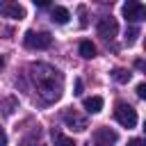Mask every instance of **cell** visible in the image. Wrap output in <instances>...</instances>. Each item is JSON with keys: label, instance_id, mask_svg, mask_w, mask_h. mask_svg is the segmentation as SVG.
<instances>
[{"label": "cell", "instance_id": "cell-1", "mask_svg": "<svg viewBox=\"0 0 146 146\" xmlns=\"http://www.w3.org/2000/svg\"><path fill=\"white\" fill-rule=\"evenodd\" d=\"M30 75L34 80L36 94L46 100V103H55L62 96V87H64V78L62 73L50 66V64H32L30 66Z\"/></svg>", "mask_w": 146, "mask_h": 146}, {"label": "cell", "instance_id": "cell-2", "mask_svg": "<svg viewBox=\"0 0 146 146\" xmlns=\"http://www.w3.org/2000/svg\"><path fill=\"white\" fill-rule=\"evenodd\" d=\"M114 119H116L123 128H135V125H137V110H135L132 105L116 103V107H114Z\"/></svg>", "mask_w": 146, "mask_h": 146}, {"label": "cell", "instance_id": "cell-3", "mask_svg": "<svg viewBox=\"0 0 146 146\" xmlns=\"http://www.w3.org/2000/svg\"><path fill=\"white\" fill-rule=\"evenodd\" d=\"M25 46L27 48H36V50H46V48H50V43H52V36L48 34V32H34V30H30L27 34H25Z\"/></svg>", "mask_w": 146, "mask_h": 146}, {"label": "cell", "instance_id": "cell-4", "mask_svg": "<svg viewBox=\"0 0 146 146\" xmlns=\"http://www.w3.org/2000/svg\"><path fill=\"white\" fill-rule=\"evenodd\" d=\"M121 11H123L125 21H130V23H139V21L146 18V7H144L141 2H137V0H128V2L121 7Z\"/></svg>", "mask_w": 146, "mask_h": 146}, {"label": "cell", "instance_id": "cell-5", "mask_svg": "<svg viewBox=\"0 0 146 146\" xmlns=\"http://www.w3.org/2000/svg\"><path fill=\"white\" fill-rule=\"evenodd\" d=\"M119 32V25H116V18L112 16H103L98 21V36H103L105 41H112Z\"/></svg>", "mask_w": 146, "mask_h": 146}, {"label": "cell", "instance_id": "cell-6", "mask_svg": "<svg viewBox=\"0 0 146 146\" xmlns=\"http://www.w3.org/2000/svg\"><path fill=\"white\" fill-rule=\"evenodd\" d=\"M64 123H66L71 130H78V132H82V130H87V128H89L87 116L78 114L75 110H66V112H64Z\"/></svg>", "mask_w": 146, "mask_h": 146}, {"label": "cell", "instance_id": "cell-7", "mask_svg": "<svg viewBox=\"0 0 146 146\" xmlns=\"http://www.w3.org/2000/svg\"><path fill=\"white\" fill-rule=\"evenodd\" d=\"M116 139H119V135L110 128H98L94 132V144H98V146H112Z\"/></svg>", "mask_w": 146, "mask_h": 146}, {"label": "cell", "instance_id": "cell-8", "mask_svg": "<svg viewBox=\"0 0 146 146\" xmlns=\"http://www.w3.org/2000/svg\"><path fill=\"white\" fill-rule=\"evenodd\" d=\"M84 110L89 112V114H98L100 110H103V98L100 96H89V98H84Z\"/></svg>", "mask_w": 146, "mask_h": 146}, {"label": "cell", "instance_id": "cell-9", "mask_svg": "<svg viewBox=\"0 0 146 146\" xmlns=\"http://www.w3.org/2000/svg\"><path fill=\"white\" fill-rule=\"evenodd\" d=\"M50 16H52V21L57 23V25H64V23H68V18H71V14H68V9L66 7H52V11H50Z\"/></svg>", "mask_w": 146, "mask_h": 146}, {"label": "cell", "instance_id": "cell-10", "mask_svg": "<svg viewBox=\"0 0 146 146\" xmlns=\"http://www.w3.org/2000/svg\"><path fill=\"white\" fill-rule=\"evenodd\" d=\"M2 11L11 18H23L25 16V9L18 5V2H9V5H2Z\"/></svg>", "mask_w": 146, "mask_h": 146}, {"label": "cell", "instance_id": "cell-11", "mask_svg": "<svg viewBox=\"0 0 146 146\" xmlns=\"http://www.w3.org/2000/svg\"><path fill=\"white\" fill-rule=\"evenodd\" d=\"M80 55H82L84 59L96 57V46H94L91 41H80Z\"/></svg>", "mask_w": 146, "mask_h": 146}, {"label": "cell", "instance_id": "cell-12", "mask_svg": "<svg viewBox=\"0 0 146 146\" xmlns=\"http://www.w3.org/2000/svg\"><path fill=\"white\" fill-rule=\"evenodd\" d=\"M130 75H132V73L125 71V68H114V71H112V78H114L116 82H121V84H125V82L130 80Z\"/></svg>", "mask_w": 146, "mask_h": 146}, {"label": "cell", "instance_id": "cell-13", "mask_svg": "<svg viewBox=\"0 0 146 146\" xmlns=\"http://www.w3.org/2000/svg\"><path fill=\"white\" fill-rule=\"evenodd\" d=\"M52 139H55V146H75V141L71 137H64V135H59L55 130H52Z\"/></svg>", "mask_w": 146, "mask_h": 146}, {"label": "cell", "instance_id": "cell-14", "mask_svg": "<svg viewBox=\"0 0 146 146\" xmlns=\"http://www.w3.org/2000/svg\"><path fill=\"white\" fill-rule=\"evenodd\" d=\"M137 36H139V27H128V30H125V41H128V46H132V43L137 41Z\"/></svg>", "mask_w": 146, "mask_h": 146}, {"label": "cell", "instance_id": "cell-15", "mask_svg": "<svg viewBox=\"0 0 146 146\" xmlns=\"http://www.w3.org/2000/svg\"><path fill=\"white\" fill-rule=\"evenodd\" d=\"M5 107H7L5 114H11V112H14L11 107H18V100H16V98H7V100H5Z\"/></svg>", "mask_w": 146, "mask_h": 146}, {"label": "cell", "instance_id": "cell-16", "mask_svg": "<svg viewBox=\"0 0 146 146\" xmlns=\"http://www.w3.org/2000/svg\"><path fill=\"white\" fill-rule=\"evenodd\" d=\"M137 96H139V98H146V84H144V82L137 84Z\"/></svg>", "mask_w": 146, "mask_h": 146}, {"label": "cell", "instance_id": "cell-17", "mask_svg": "<svg viewBox=\"0 0 146 146\" xmlns=\"http://www.w3.org/2000/svg\"><path fill=\"white\" fill-rule=\"evenodd\" d=\"M128 146H146V144H144V139L135 137V139H130V141H128Z\"/></svg>", "mask_w": 146, "mask_h": 146}, {"label": "cell", "instance_id": "cell-18", "mask_svg": "<svg viewBox=\"0 0 146 146\" xmlns=\"http://www.w3.org/2000/svg\"><path fill=\"white\" fill-rule=\"evenodd\" d=\"M73 94H78V96L82 94V80H80V78L75 80V91H73Z\"/></svg>", "mask_w": 146, "mask_h": 146}, {"label": "cell", "instance_id": "cell-19", "mask_svg": "<svg viewBox=\"0 0 146 146\" xmlns=\"http://www.w3.org/2000/svg\"><path fill=\"white\" fill-rule=\"evenodd\" d=\"M0 146H7V132L0 128Z\"/></svg>", "mask_w": 146, "mask_h": 146}, {"label": "cell", "instance_id": "cell-20", "mask_svg": "<svg viewBox=\"0 0 146 146\" xmlns=\"http://www.w3.org/2000/svg\"><path fill=\"white\" fill-rule=\"evenodd\" d=\"M2 66H5V57H0V68H2Z\"/></svg>", "mask_w": 146, "mask_h": 146}, {"label": "cell", "instance_id": "cell-21", "mask_svg": "<svg viewBox=\"0 0 146 146\" xmlns=\"http://www.w3.org/2000/svg\"><path fill=\"white\" fill-rule=\"evenodd\" d=\"M84 146H98V144H94V141H87V144H84Z\"/></svg>", "mask_w": 146, "mask_h": 146}]
</instances>
